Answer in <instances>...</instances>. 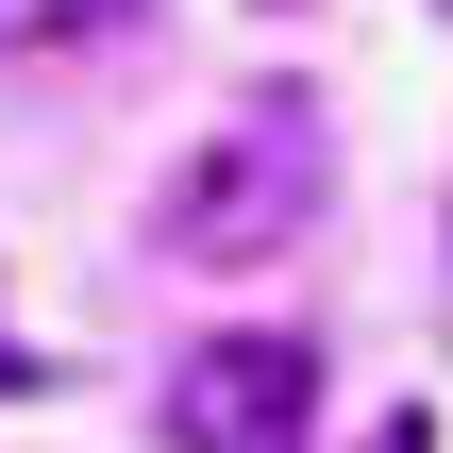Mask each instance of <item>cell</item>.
Segmentation results:
<instances>
[{
	"mask_svg": "<svg viewBox=\"0 0 453 453\" xmlns=\"http://www.w3.org/2000/svg\"><path fill=\"white\" fill-rule=\"evenodd\" d=\"M17 387H34V353H0V403H17Z\"/></svg>",
	"mask_w": 453,
	"mask_h": 453,
	"instance_id": "obj_5",
	"label": "cell"
},
{
	"mask_svg": "<svg viewBox=\"0 0 453 453\" xmlns=\"http://www.w3.org/2000/svg\"><path fill=\"white\" fill-rule=\"evenodd\" d=\"M319 202H336V134H319L303 84H269V101L202 118V151H185L168 202H151V252H185V269H269V252L319 235Z\"/></svg>",
	"mask_w": 453,
	"mask_h": 453,
	"instance_id": "obj_1",
	"label": "cell"
},
{
	"mask_svg": "<svg viewBox=\"0 0 453 453\" xmlns=\"http://www.w3.org/2000/svg\"><path fill=\"white\" fill-rule=\"evenodd\" d=\"M168 437L185 453H319V353L303 336H202L168 370Z\"/></svg>",
	"mask_w": 453,
	"mask_h": 453,
	"instance_id": "obj_2",
	"label": "cell"
},
{
	"mask_svg": "<svg viewBox=\"0 0 453 453\" xmlns=\"http://www.w3.org/2000/svg\"><path fill=\"white\" fill-rule=\"evenodd\" d=\"M134 0H0V50H67V34H118Z\"/></svg>",
	"mask_w": 453,
	"mask_h": 453,
	"instance_id": "obj_3",
	"label": "cell"
},
{
	"mask_svg": "<svg viewBox=\"0 0 453 453\" xmlns=\"http://www.w3.org/2000/svg\"><path fill=\"white\" fill-rule=\"evenodd\" d=\"M370 453H437V420H420V403H387V420H370Z\"/></svg>",
	"mask_w": 453,
	"mask_h": 453,
	"instance_id": "obj_4",
	"label": "cell"
}]
</instances>
